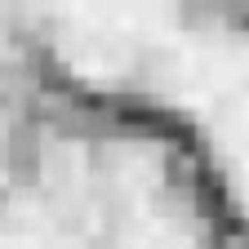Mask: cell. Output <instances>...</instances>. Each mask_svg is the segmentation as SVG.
<instances>
[{"label": "cell", "instance_id": "obj_2", "mask_svg": "<svg viewBox=\"0 0 249 249\" xmlns=\"http://www.w3.org/2000/svg\"><path fill=\"white\" fill-rule=\"evenodd\" d=\"M0 249H200V240L151 147L67 138L0 209Z\"/></svg>", "mask_w": 249, "mask_h": 249}, {"label": "cell", "instance_id": "obj_1", "mask_svg": "<svg viewBox=\"0 0 249 249\" xmlns=\"http://www.w3.org/2000/svg\"><path fill=\"white\" fill-rule=\"evenodd\" d=\"M49 31L80 76L182 107L249 213V36L156 5H62Z\"/></svg>", "mask_w": 249, "mask_h": 249}]
</instances>
